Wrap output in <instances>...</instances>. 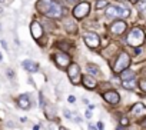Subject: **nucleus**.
I'll return each instance as SVG.
<instances>
[{
    "label": "nucleus",
    "mask_w": 146,
    "mask_h": 130,
    "mask_svg": "<svg viewBox=\"0 0 146 130\" xmlns=\"http://www.w3.org/2000/svg\"><path fill=\"white\" fill-rule=\"evenodd\" d=\"M133 76H135V72L133 70H123L122 72V79L123 80H129V79H133Z\"/></svg>",
    "instance_id": "obj_22"
},
{
    "label": "nucleus",
    "mask_w": 146,
    "mask_h": 130,
    "mask_svg": "<svg viewBox=\"0 0 146 130\" xmlns=\"http://www.w3.org/2000/svg\"><path fill=\"white\" fill-rule=\"evenodd\" d=\"M85 116H86V119H90V117H92V113H90L89 110H86V113H85Z\"/></svg>",
    "instance_id": "obj_28"
},
{
    "label": "nucleus",
    "mask_w": 146,
    "mask_h": 130,
    "mask_svg": "<svg viewBox=\"0 0 146 130\" xmlns=\"http://www.w3.org/2000/svg\"><path fill=\"white\" fill-rule=\"evenodd\" d=\"M17 103H19L20 109H23V110H29L30 109V100H29V96L27 94H22L19 97Z\"/></svg>",
    "instance_id": "obj_13"
},
{
    "label": "nucleus",
    "mask_w": 146,
    "mask_h": 130,
    "mask_svg": "<svg viewBox=\"0 0 146 130\" xmlns=\"http://www.w3.org/2000/svg\"><path fill=\"white\" fill-rule=\"evenodd\" d=\"M54 61L59 67L64 69L66 66H69L70 64V57L66 54V53H56L54 54Z\"/></svg>",
    "instance_id": "obj_8"
},
{
    "label": "nucleus",
    "mask_w": 146,
    "mask_h": 130,
    "mask_svg": "<svg viewBox=\"0 0 146 130\" xmlns=\"http://www.w3.org/2000/svg\"><path fill=\"white\" fill-rule=\"evenodd\" d=\"M83 39H85V43H86L89 47H92V49H96V47H99V44H100V37H99L96 33H93V32L85 33Z\"/></svg>",
    "instance_id": "obj_6"
},
{
    "label": "nucleus",
    "mask_w": 146,
    "mask_h": 130,
    "mask_svg": "<svg viewBox=\"0 0 146 130\" xmlns=\"http://www.w3.org/2000/svg\"><path fill=\"white\" fill-rule=\"evenodd\" d=\"M129 64H130V57H129V54L125 53V51H122V53L117 56V60H116L115 66H113V70H115V73H122L125 69H127Z\"/></svg>",
    "instance_id": "obj_2"
},
{
    "label": "nucleus",
    "mask_w": 146,
    "mask_h": 130,
    "mask_svg": "<svg viewBox=\"0 0 146 130\" xmlns=\"http://www.w3.org/2000/svg\"><path fill=\"white\" fill-rule=\"evenodd\" d=\"M67 76L70 79V82L73 84H78L80 82V69L76 63H72L69 64V67H67Z\"/></svg>",
    "instance_id": "obj_4"
},
{
    "label": "nucleus",
    "mask_w": 146,
    "mask_h": 130,
    "mask_svg": "<svg viewBox=\"0 0 146 130\" xmlns=\"http://www.w3.org/2000/svg\"><path fill=\"white\" fill-rule=\"evenodd\" d=\"M129 10L126 7H119V6H109L106 10V17L108 19H117V17H127Z\"/></svg>",
    "instance_id": "obj_3"
},
{
    "label": "nucleus",
    "mask_w": 146,
    "mask_h": 130,
    "mask_svg": "<svg viewBox=\"0 0 146 130\" xmlns=\"http://www.w3.org/2000/svg\"><path fill=\"white\" fill-rule=\"evenodd\" d=\"M64 29L69 33H76L78 32V24H75V22H73L72 19H66L64 20Z\"/></svg>",
    "instance_id": "obj_15"
},
{
    "label": "nucleus",
    "mask_w": 146,
    "mask_h": 130,
    "mask_svg": "<svg viewBox=\"0 0 146 130\" xmlns=\"http://www.w3.org/2000/svg\"><path fill=\"white\" fill-rule=\"evenodd\" d=\"M89 12H90V5L88 2H83V3H79L75 9H73V16L76 19H83Z\"/></svg>",
    "instance_id": "obj_5"
},
{
    "label": "nucleus",
    "mask_w": 146,
    "mask_h": 130,
    "mask_svg": "<svg viewBox=\"0 0 146 130\" xmlns=\"http://www.w3.org/2000/svg\"><path fill=\"white\" fill-rule=\"evenodd\" d=\"M127 123H129V120H127V119H125V117H122V119H120V124H125V126H126Z\"/></svg>",
    "instance_id": "obj_27"
},
{
    "label": "nucleus",
    "mask_w": 146,
    "mask_h": 130,
    "mask_svg": "<svg viewBox=\"0 0 146 130\" xmlns=\"http://www.w3.org/2000/svg\"><path fill=\"white\" fill-rule=\"evenodd\" d=\"M69 2H76V0H69Z\"/></svg>",
    "instance_id": "obj_35"
},
{
    "label": "nucleus",
    "mask_w": 146,
    "mask_h": 130,
    "mask_svg": "<svg viewBox=\"0 0 146 130\" xmlns=\"http://www.w3.org/2000/svg\"><path fill=\"white\" fill-rule=\"evenodd\" d=\"M140 89H142L143 92H146V80H142V82H140Z\"/></svg>",
    "instance_id": "obj_25"
},
{
    "label": "nucleus",
    "mask_w": 146,
    "mask_h": 130,
    "mask_svg": "<svg viewBox=\"0 0 146 130\" xmlns=\"http://www.w3.org/2000/svg\"><path fill=\"white\" fill-rule=\"evenodd\" d=\"M127 29V24L123 22V20H117L115 23L110 24V32L113 34H123V32Z\"/></svg>",
    "instance_id": "obj_9"
},
{
    "label": "nucleus",
    "mask_w": 146,
    "mask_h": 130,
    "mask_svg": "<svg viewBox=\"0 0 146 130\" xmlns=\"http://www.w3.org/2000/svg\"><path fill=\"white\" fill-rule=\"evenodd\" d=\"M126 42H127V44H130L132 47L140 46V44L145 42V33H143V30L139 29V27L132 29L130 33L127 34V37H126Z\"/></svg>",
    "instance_id": "obj_1"
},
{
    "label": "nucleus",
    "mask_w": 146,
    "mask_h": 130,
    "mask_svg": "<svg viewBox=\"0 0 146 130\" xmlns=\"http://www.w3.org/2000/svg\"><path fill=\"white\" fill-rule=\"evenodd\" d=\"M30 32H32V36H33L36 40H39V39L43 36V27H42V24H40L39 22H33V23L30 24Z\"/></svg>",
    "instance_id": "obj_11"
},
{
    "label": "nucleus",
    "mask_w": 146,
    "mask_h": 130,
    "mask_svg": "<svg viewBox=\"0 0 146 130\" xmlns=\"http://www.w3.org/2000/svg\"><path fill=\"white\" fill-rule=\"evenodd\" d=\"M106 5H108V2H106V0H98V2H96V9L99 10V9L105 7Z\"/></svg>",
    "instance_id": "obj_23"
},
{
    "label": "nucleus",
    "mask_w": 146,
    "mask_h": 130,
    "mask_svg": "<svg viewBox=\"0 0 146 130\" xmlns=\"http://www.w3.org/2000/svg\"><path fill=\"white\" fill-rule=\"evenodd\" d=\"M22 66H23L27 72H37V69H39L37 63H35V61H32V60H25V61L22 63Z\"/></svg>",
    "instance_id": "obj_16"
},
{
    "label": "nucleus",
    "mask_w": 146,
    "mask_h": 130,
    "mask_svg": "<svg viewBox=\"0 0 146 130\" xmlns=\"http://www.w3.org/2000/svg\"><path fill=\"white\" fill-rule=\"evenodd\" d=\"M120 2H122V0H120Z\"/></svg>",
    "instance_id": "obj_36"
},
{
    "label": "nucleus",
    "mask_w": 146,
    "mask_h": 130,
    "mask_svg": "<svg viewBox=\"0 0 146 130\" xmlns=\"http://www.w3.org/2000/svg\"><path fill=\"white\" fill-rule=\"evenodd\" d=\"M88 72L90 73V75H93V76H100V70H99V67L96 66V64H92V63H88Z\"/></svg>",
    "instance_id": "obj_18"
},
{
    "label": "nucleus",
    "mask_w": 146,
    "mask_h": 130,
    "mask_svg": "<svg viewBox=\"0 0 146 130\" xmlns=\"http://www.w3.org/2000/svg\"><path fill=\"white\" fill-rule=\"evenodd\" d=\"M136 6H137L139 12L142 13V16H145V17H146V0H140V2H137V3H136Z\"/></svg>",
    "instance_id": "obj_21"
},
{
    "label": "nucleus",
    "mask_w": 146,
    "mask_h": 130,
    "mask_svg": "<svg viewBox=\"0 0 146 130\" xmlns=\"http://www.w3.org/2000/svg\"><path fill=\"white\" fill-rule=\"evenodd\" d=\"M132 112L135 116H143L146 114V106L142 103H135V106L132 107Z\"/></svg>",
    "instance_id": "obj_14"
},
{
    "label": "nucleus",
    "mask_w": 146,
    "mask_h": 130,
    "mask_svg": "<svg viewBox=\"0 0 146 130\" xmlns=\"http://www.w3.org/2000/svg\"><path fill=\"white\" fill-rule=\"evenodd\" d=\"M130 2H132V3L135 5V3H137V0H130Z\"/></svg>",
    "instance_id": "obj_32"
},
{
    "label": "nucleus",
    "mask_w": 146,
    "mask_h": 130,
    "mask_svg": "<svg viewBox=\"0 0 146 130\" xmlns=\"http://www.w3.org/2000/svg\"><path fill=\"white\" fill-rule=\"evenodd\" d=\"M75 100H76V99L73 97V96H70V97H69V102H70V103H73V102H75Z\"/></svg>",
    "instance_id": "obj_30"
},
{
    "label": "nucleus",
    "mask_w": 146,
    "mask_h": 130,
    "mask_svg": "<svg viewBox=\"0 0 146 130\" xmlns=\"http://www.w3.org/2000/svg\"><path fill=\"white\" fill-rule=\"evenodd\" d=\"M59 130H67V129H64V127H60V129H59Z\"/></svg>",
    "instance_id": "obj_33"
},
{
    "label": "nucleus",
    "mask_w": 146,
    "mask_h": 130,
    "mask_svg": "<svg viewBox=\"0 0 146 130\" xmlns=\"http://www.w3.org/2000/svg\"><path fill=\"white\" fill-rule=\"evenodd\" d=\"M89 129H90V130H96V127H95V126H89Z\"/></svg>",
    "instance_id": "obj_31"
},
{
    "label": "nucleus",
    "mask_w": 146,
    "mask_h": 130,
    "mask_svg": "<svg viewBox=\"0 0 146 130\" xmlns=\"http://www.w3.org/2000/svg\"><path fill=\"white\" fill-rule=\"evenodd\" d=\"M52 3H53L52 0H39V3H37V10H39L40 13L46 15Z\"/></svg>",
    "instance_id": "obj_12"
},
{
    "label": "nucleus",
    "mask_w": 146,
    "mask_h": 130,
    "mask_svg": "<svg viewBox=\"0 0 146 130\" xmlns=\"http://www.w3.org/2000/svg\"><path fill=\"white\" fill-rule=\"evenodd\" d=\"M122 86H123L125 89H127V90H133V89L136 87V82H135V79H129V80H123V83H122Z\"/></svg>",
    "instance_id": "obj_19"
},
{
    "label": "nucleus",
    "mask_w": 146,
    "mask_h": 130,
    "mask_svg": "<svg viewBox=\"0 0 146 130\" xmlns=\"http://www.w3.org/2000/svg\"><path fill=\"white\" fill-rule=\"evenodd\" d=\"M7 76H10V77H13V72H12V70H10V69H9V70H7Z\"/></svg>",
    "instance_id": "obj_29"
},
{
    "label": "nucleus",
    "mask_w": 146,
    "mask_h": 130,
    "mask_svg": "<svg viewBox=\"0 0 146 130\" xmlns=\"http://www.w3.org/2000/svg\"><path fill=\"white\" fill-rule=\"evenodd\" d=\"M103 99L109 103V104H117L120 97H119V93L115 92V90H109L106 93H103Z\"/></svg>",
    "instance_id": "obj_10"
},
{
    "label": "nucleus",
    "mask_w": 146,
    "mask_h": 130,
    "mask_svg": "<svg viewBox=\"0 0 146 130\" xmlns=\"http://www.w3.org/2000/svg\"><path fill=\"white\" fill-rule=\"evenodd\" d=\"M43 109H44V113H46L47 119H53V117L56 116V109H54V107H52V106H47V104H46Z\"/></svg>",
    "instance_id": "obj_20"
},
{
    "label": "nucleus",
    "mask_w": 146,
    "mask_h": 130,
    "mask_svg": "<svg viewBox=\"0 0 146 130\" xmlns=\"http://www.w3.org/2000/svg\"><path fill=\"white\" fill-rule=\"evenodd\" d=\"M96 127H98V130H103V129H105V126H103V123H102V121H99V123L96 124Z\"/></svg>",
    "instance_id": "obj_26"
},
{
    "label": "nucleus",
    "mask_w": 146,
    "mask_h": 130,
    "mask_svg": "<svg viewBox=\"0 0 146 130\" xmlns=\"http://www.w3.org/2000/svg\"><path fill=\"white\" fill-rule=\"evenodd\" d=\"M2 59H3V57H2V53H0V61H2Z\"/></svg>",
    "instance_id": "obj_34"
},
{
    "label": "nucleus",
    "mask_w": 146,
    "mask_h": 130,
    "mask_svg": "<svg viewBox=\"0 0 146 130\" xmlns=\"http://www.w3.org/2000/svg\"><path fill=\"white\" fill-rule=\"evenodd\" d=\"M62 13L63 12H62L60 5L59 3H52L49 10H47V13H46V16L50 17V19H59V17H62Z\"/></svg>",
    "instance_id": "obj_7"
},
{
    "label": "nucleus",
    "mask_w": 146,
    "mask_h": 130,
    "mask_svg": "<svg viewBox=\"0 0 146 130\" xmlns=\"http://www.w3.org/2000/svg\"><path fill=\"white\" fill-rule=\"evenodd\" d=\"M63 113H64V117H67V119H72V116H73V114H72V112H70L69 109H64V110H63Z\"/></svg>",
    "instance_id": "obj_24"
},
{
    "label": "nucleus",
    "mask_w": 146,
    "mask_h": 130,
    "mask_svg": "<svg viewBox=\"0 0 146 130\" xmlns=\"http://www.w3.org/2000/svg\"><path fill=\"white\" fill-rule=\"evenodd\" d=\"M82 80H83L85 87H88V89H90V90H92V89H95V87H96V84H98V83L95 82V79H93L92 76H89V75H88V76H83V79H82Z\"/></svg>",
    "instance_id": "obj_17"
}]
</instances>
